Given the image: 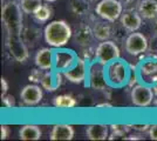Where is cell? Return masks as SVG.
Instances as JSON below:
<instances>
[{"label":"cell","mask_w":157,"mask_h":141,"mask_svg":"<svg viewBox=\"0 0 157 141\" xmlns=\"http://www.w3.org/2000/svg\"><path fill=\"white\" fill-rule=\"evenodd\" d=\"M137 12L147 20H154L157 17V0H141L137 4Z\"/></svg>","instance_id":"cell-18"},{"label":"cell","mask_w":157,"mask_h":141,"mask_svg":"<svg viewBox=\"0 0 157 141\" xmlns=\"http://www.w3.org/2000/svg\"><path fill=\"white\" fill-rule=\"evenodd\" d=\"M0 133H1V140H6L7 138L10 136V133H11V129H10V127L8 126H6V125H1L0 126Z\"/></svg>","instance_id":"cell-31"},{"label":"cell","mask_w":157,"mask_h":141,"mask_svg":"<svg viewBox=\"0 0 157 141\" xmlns=\"http://www.w3.org/2000/svg\"><path fill=\"white\" fill-rule=\"evenodd\" d=\"M152 89H154V93H155V95H157V81H156V82H154V85H152Z\"/></svg>","instance_id":"cell-37"},{"label":"cell","mask_w":157,"mask_h":141,"mask_svg":"<svg viewBox=\"0 0 157 141\" xmlns=\"http://www.w3.org/2000/svg\"><path fill=\"white\" fill-rule=\"evenodd\" d=\"M149 136L151 140H157V125H151L149 128Z\"/></svg>","instance_id":"cell-32"},{"label":"cell","mask_w":157,"mask_h":141,"mask_svg":"<svg viewBox=\"0 0 157 141\" xmlns=\"http://www.w3.org/2000/svg\"><path fill=\"white\" fill-rule=\"evenodd\" d=\"M109 127L107 125H89L86 128V135L89 140H105L108 139Z\"/></svg>","instance_id":"cell-19"},{"label":"cell","mask_w":157,"mask_h":141,"mask_svg":"<svg viewBox=\"0 0 157 141\" xmlns=\"http://www.w3.org/2000/svg\"><path fill=\"white\" fill-rule=\"evenodd\" d=\"M35 65L36 67L42 69V71H49L54 66V53L52 49L44 47L40 48L35 54Z\"/></svg>","instance_id":"cell-14"},{"label":"cell","mask_w":157,"mask_h":141,"mask_svg":"<svg viewBox=\"0 0 157 141\" xmlns=\"http://www.w3.org/2000/svg\"><path fill=\"white\" fill-rule=\"evenodd\" d=\"M1 100H2V105L7 108H12L15 106V100H14V96L12 95H8V94H2L1 95Z\"/></svg>","instance_id":"cell-27"},{"label":"cell","mask_w":157,"mask_h":141,"mask_svg":"<svg viewBox=\"0 0 157 141\" xmlns=\"http://www.w3.org/2000/svg\"><path fill=\"white\" fill-rule=\"evenodd\" d=\"M41 87L46 89L47 92H54L61 86L62 84V75L61 72L56 71V69H49L46 73H44L42 78H41Z\"/></svg>","instance_id":"cell-13"},{"label":"cell","mask_w":157,"mask_h":141,"mask_svg":"<svg viewBox=\"0 0 157 141\" xmlns=\"http://www.w3.org/2000/svg\"><path fill=\"white\" fill-rule=\"evenodd\" d=\"M0 82H1V95L2 94H6L7 91H8V84L5 78H1L0 79Z\"/></svg>","instance_id":"cell-33"},{"label":"cell","mask_w":157,"mask_h":141,"mask_svg":"<svg viewBox=\"0 0 157 141\" xmlns=\"http://www.w3.org/2000/svg\"><path fill=\"white\" fill-rule=\"evenodd\" d=\"M42 96H44L42 88H40L35 84L27 85L20 92L21 101L25 105H27V106H35V105H38L40 101L42 100Z\"/></svg>","instance_id":"cell-12"},{"label":"cell","mask_w":157,"mask_h":141,"mask_svg":"<svg viewBox=\"0 0 157 141\" xmlns=\"http://www.w3.org/2000/svg\"><path fill=\"white\" fill-rule=\"evenodd\" d=\"M92 28L95 39L100 41L108 40L113 35V26L110 25V21L103 20V19L100 21H95Z\"/></svg>","instance_id":"cell-17"},{"label":"cell","mask_w":157,"mask_h":141,"mask_svg":"<svg viewBox=\"0 0 157 141\" xmlns=\"http://www.w3.org/2000/svg\"><path fill=\"white\" fill-rule=\"evenodd\" d=\"M105 78L108 86L121 88L130 81V68L123 59L118 58L105 65Z\"/></svg>","instance_id":"cell-3"},{"label":"cell","mask_w":157,"mask_h":141,"mask_svg":"<svg viewBox=\"0 0 157 141\" xmlns=\"http://www.w3.org/2000/svg\"><path fill=\"white\" fill-rule=\"evenodd\" d=\"M118 58H121V52L115 41L108 39L100 42L95 48V60L105 66Z\"/></svg>","instance_id":"cell-5"},{"label":"cell","mask_w":157,"mask_h":141,"mask_svg":"<svg viewBox=\"0 0 157 141\" xmlns=\"http://www.w3.org/2000/svg\"><path fill=\"white\" fill-rule=\"evenodd\" d=\"M33 17L38 22H46L52 17V8H51L49 5H44L42 4L36 10V12L33 14Z\"/></svg>","instance_id":"cell-25"},{"label":"cell","mask_w":157,"mask_h":141,"mask_svg":"<svg viewBox=\"0 0 157 141\" xmlns=\"http://www.w3.org/2000/svg\"><path fill=\"white\" fill-rule=\"evenodd\" d=\"M110 128L113 133L116 136H121L128 131V126H120V125H113V126H110Z\"/></svg>","instance_id":"cell-30"},{"label":"cell","mask_w":157,"mask_h":141,"mask_svg":"<svg viewBox=\"0 0 157 141\" xmlns=\"http://www.w3.org/2000/svg\"><path fill=\"white\" fill-rule=\"evenodd\" d=\"M69 11L78 17H85L89 14V0H72L69 2Z\"/></svg>","instance_id":"cell-22"},{"label":"cell","mask_w":157,"mask_h":141,"mask_svg":"<svg viewBox=\"0 0 157 141\" xmlns=\"http://www.w3.org/2000/svg\"><path fill=\"white\" fill-rule=\"evenodd\" d=\"M89 1H95V0H89Z\"/></svg>","instance_id":"cell-39"},{"label":"cell","mask_w":157,"mask_h":141,"mask_svg":"<svg viewBox=\"0 0 157 141\" xmlns=\"http://www.w3.org/2000/svg\"><path fill=\"white\" fill-rule=\"evenodd\" d=\"M95 13L103 20L115 22L123 13V5L121 0H101L95 7Z\"/></svg>","instance_id":"cell-4"},{"label":"cell","mask_w":157,"mask_h":141,"mask_svg":"<svg viewBox=\"0 0 157 141\" xmlns=\"http://www.w3.org/2000/svg\"><path fill=\"white\" fill-rule=\"evenodd\" d=\"M88 71H89V66H88L86 59L78 58L76 64L71 69L66 71L62 74L67 80L73 84H81L88 78Z\"/></svg>","instance_id":"cell-10"},{"label":"cell","mask_w":157,"mask_h":141,"mask_svg":"<svg viewBox=\"0 0 157 141\" xmlns=\"http://www.w3.org/2000/svg\"><path fill=\"white\" fill-rule=\"evenodd\" d=\"M88 80L89 86L95 91H103L108 86L107 78H105V66L95 61L89 65L88 71Z\"/></svg>","instance_id":"cell-7"},{"label":"cell","mask_w":157,"mask_h":141,"mask_svg":"<svg viewBox=\"0 0 157 141\" xmlns=\"http://www.w3.org/2000/svg\"><path fill=\"white\" fill-rule=\"evenodd\" d=\"M149 40L140 32H131L124 40L125 51L130 55H140L148 51Z\"/></svg>","instance_id":"cell-6"},{"label":"cell","mask_w":157,"mask_h":141,"mask_svg":"<svg viewBox=\"0 0 157 141\" xmlns=\"http://www.w3.org/2000/svg\"><path fill=\"white\" fill-rule=\"evenodd\" d=\"M156 105H157V104H156Z\"/></svg>","instance_id":"cell-40"},{"label":"cell","mask_w":157,"mask_h":141,"mask_svg":"<svg viewBox=\"0 0 157 141\" xmlns=\"http://www.w3.org/2000/svg\"><path fill=\"white\" fill-rule=\"evenodd\" d=\"M131 127L134 128L135 131H138V132H144V131L149 129L150 126H149V125H132Z\"/></svg>","instance_id":"cell-34"},{"label":"cell","mask_w":157,"mask_h":141,"mask_svg":"<svg viewBox=\"0 0 157 141\" xmlns=\"http://www.w3.org/2000/svg\"><path fill=\"white\" fill-rule=\"evenodd\" d=\"M73 35L72 28L65 20H54L44 29V39L51 47L60 48L68 44Z\"/></svg>","instance_id":"cell-2"},{"label":"cell","mask_w":157,"mask_h":141,"mask_svg":"<svg viewBox=\"0 0 157 141\" xmlns=\"http://www.w3.org/2000/svg\"><path fill=\"white\" fill-rule=\"evenodd\" d=\"M140 73L142 78L154 79L152 84L157 81V59H147L140 65Z\"/></svg>","instance_id":"cell-20"},{"label":"cell","mask_w":157,"mask_h":141,"mask_svg":"<svg viewBox=\"0 0 157 141\" xmlns=\"http://www.w3.org/2000/svg\"><path fill=\"white\" fill-rule=\"evenodd\" d=\"M142 17L137 11L128 8L122 13L120 18V25L124 27L128 32H137L140 27L142 26Z\"/></svg>","instance_id":"cell-11"},{"label":"cell","mask_w":157,"mask_h":141,"mask_svg":"<svg viewBox=\"0 0 157 141\" xmlns=\"http://www.w3.org/2000/svg\"><path fill=\"white\" fill-rule=\"evenodd\" d=\"M148 51L150 52V54L152 57H157V35L154 34V37L149 41V47H148Z\"/></svg>","instance_id":"cell-28"},{"label":"cell","mask_w":157,"mask_h":141,"mask_svg":"<svg viewBox=\"0 0 157 141\" xmlns=\"http://www.w3.org/2000/svg\"><path fill=\"white\" fill-rule=\"evenodd\" d=\"M42 69H33L32 73L29 74V76H28V79L29 81H32V82H40L41 81V78H42V75L44 73L41 72Z\"/></svg>","instance_id":"cell-29"},{"label":"cell","mask_w":157,"mask_h":141,"mask_svg":"<svg viewBox=\"0 0 157 141\" xmlns=\"http://www.w3.org/2000/svg\"><path fill=\"white\" fill-rule=\"evenodd\" d=\"M78 55L71 49H59L54 52V66L53 68L63 73L76 64Z\"/></svg>","instance_id":"cell-9"},{"label":"cell","mask_w":157,"mask_h":141,"mask_svg":"<svg viewBox=\"0 0 157 141\" xmlns=\"http://www.w3.org/2000/svg\"><path fill=\"white\" fill-rule=\"evenodd\" d=\"M41 37V33H40L39 29L36 28H27L26 31L24 32V40L26 42V45H31V46H34L36 44V41L39 40V38Z\"/></svg>","instance_id":"cell-26"},{"label":"cell","mask_w":157,"mask_h":141,"mask_svg":"<svg viewBox=\"0 0 157 141\" xmlns=\"http://www.w3.org/2000/svg\"><path fill=\"white\" fill-rule=\"evenodd\" d=\"M19 4L25 14H34L42 5V0H20Z\"/></svg>","instance_id":"cell-24"},{"label":"cell","mask_w":157,"mask_h":141,"mask_svg":"<svg viewBox=\"0 0 157 141\" xmlns=\"http://www.w3.org/2000/svg\"><path fill=\"white\" fill-rule=\"evenodd\" d=\"M94 33H93L92 26L87 25V24H82L76 28L75 33H74V40L81 47H88L92 44L93 39H94Z\"/></svg>","instance_id":"cell-15"},{"label":"cell","mask_w":157,"mask_h":141,"mask_svg":"<svg viewBox=\"0 0 157 141\" xmlns=\"http://www.w3.org/2000/svg\"><path fill=\"white\" fill-rule=\"evenodd\" d=\"M44 1H46V2H55L56 0H44Z\"/></svg>","instance_id":"cell-38"},{"label":"cell","mask_w":157,"mask_h":141,"mask_svg":"<svg viewBox=\"0 0 157 141\" xmlns=\"http://www.w3.org/2000/svg\"><path fill=\"white\" fill-rule=\"evenodd\" d=\"M96 107H108V108H111V105L110 104H107V102H105V104H100V105H98V106H96Z\"/></svg>","instance_id":"cell-36"},{"label":"cell","mask_w":157,"mask_h":141,"mask_svg":"<svg viewBox=\"0 0 157 141\" xmlns=\"http://www.w3.org/2000/svg\"><path fill=\"white\" fill-rule=\"evenodd\" d=\"M131 102L137 107H148L154 100V89L147 85H136L131 88Z\"/></svg>","instance_id":"cell-8"},{"label":"cell","mask_w":157,"mask_h":141,"mask_svg":"<svg viewBox=\"0 0 157 141\" xmlns=\"http://www.w3.org/2000/svg\"><path fill=\"white\" fill-rule=\"evenodd\" d=\"M75 134L73 126L67 123L55 125L51 131L49 139L51 140H72Z\"/></svg>","instance_id":"cell-16"},{"label":"cell","mask_w":157,"mask_h":141,"mask_svg":"<svg viewBox=\"0 0 157 141\" xmlns=\"http://www.w3.org/2000/svg\"><path fill=\"white\" fill-rule=\"evenodd\" d=\"M41 135V129L36 125H25L19 131V138L21 140H40Z\"/></svg>","instance_id":"cell-21"},{"label":"cell","mask_w":157,"mask_h":141,"mask_svg":"<svg viewBox=\"0 0 157 141\" xmlns=\"http://www.w3.org/2000/svg\"><path fill=\"white\" fill-rule=\"evenodd\" d=\"M53 104L56 108H72L76 105V100L68 94H61L54 98Z\"/></svg>","instance_id":"cell-23"},{"label":"cell","mask_w":157,"mask_h":141,"mask_svg":"<svg viewBox=\"0 0 157 141\" xmlns=\"http://www.w3.org/2000/svg\"><path fill=\"white\" fill-rule=\"evenodd\" d=\"M22 10L17 1H8L2 7V24L6 28V45L11 55L19 62L28 59V48L22 38Z\"/></svg>","instance_id":"cell-1"},{"label":"cell","mask_w":157,"mask_h":141,"mask_svg":"<svg viewBox=\"0 0 157 141\" xmlns=\"http://www.w3.org/2000/svg\"><path fill=\"white\" fill-rule=\"evenodd\" d=\"M151 28H152V32H154V34H156V35H157V17L154 19V20H152Z\"/></svg>","instance_id":"cell-35"}]
</instances>
